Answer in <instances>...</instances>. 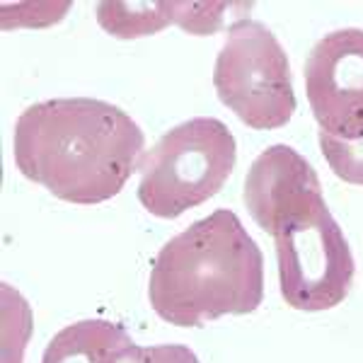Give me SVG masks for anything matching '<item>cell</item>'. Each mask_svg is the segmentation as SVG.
I'll use <instances>...</instances> for the list:
<instances>
[{
    "mask_svg": "<svg viewBox=\"0 0 363 363\" xmlns=\"http://www.w3.org/2000/svg\"><path fill=\"white\" fill-rule=\"evenodd\" d=\"M145 136L124 109L92 97L46 99L15 124L17 169L68 203H102L124 189Z\"/></svg>",
    "mask_w": 363,
    "mask_h": 363,
    "instance_id": "cell-1",
    "label": "cell"
},
{
    "mask_svg": "<svg viewBox=\"0 0 363 363\" xmlns=\"http://www.w3.org/2000/svg\"><path fill=\"white\" fill-rule=\"evenodd\" d=\"M148 298L157 318L177 327L250 315L264 298V255L242 220L218 208L162 245Z\"/></svg>",
    "mask_w": 363,
    "mask_h": 363,
    "instance_id": "cell-2",
    "label": "cell"
},
{
    "mask_svg": "<svg viewBox=\"0 0 363 363\" xmlns=\"http://www.w3.org/2000/svg\"><path fill=\"white\" fill-rule=\"evenodd\" d=\"M267 233L277 242L279 286L286 306L303 313L342 306L356 267L322 186L291 199Z\"/></svg>",
    "mask_w": 363,
    "mask_h": 363,
    "instance_id": "cell-3",
    "label": "cell"
},
{
    "mask_svg": "<svg viewBox=\"0 0 363 363\" xmlns=\"http://www.w3.org/2000/svg\"><path fill=\"white\" fill-rule=\"evenodd\" d=\"M235 162L238 143L223 121H182L140 155L138 201L157 218H179L218 194Z\"/></svg>",
    "mask_w": 363,
    "mask_h": 363,
    "instance_id": "cell-4",
    "label": "cell"
},
{
    "mask_svg": "<svg viewBox=\"0 0 363 363\" xmlns=\"http://www.w3.org/2000/svg\"><path fill=\"white\" fill-rule=\"evenodd\" d=\"M213 87L220 102L255 131H272L291 121L296 92L284 46L264 22L240 17L213 66Z\"/></svg>",
    "mask_w": 363,
    "mask_h": 363,
    "instance_id": "cell-5",
    "label": "cell"
},
{
    "mask_svg": "<svg viewBox=\"0 0 363 363\" xmlns=\"http://www.w3.org/2000/svg\"><path fill=\"white\" fill-rule=\"evenodd\" d=\"M303 75L318 133L339 140L363 136V29L325 34L310 49Z\"/></svg>",
    "mask_w": 363,
    "mask_h": 363,
    "instance_id": "cell-6",
    "label": "cell"
},
{
    "mask_svg": "<svg viewBox=\"0 0 363 363\" xmlns=\"http://www.w3.org/2000/svg\"><path fill=\"white\" fill-rule=\"evenodd\" d=\"M318 186L320 177L306 157L291 145L277 143L262 150L250 165L242 201L252 220L267 233L277 213L291 199Z\"/></svg>",
    "mask_w": 363,
    "mask_h": 363,
    "instance_id": "cell-7",
    "label": "cell"
},
{
    "mask_svg": "<svg viewBox=\"0 0 363 363\" xmlns=\"http://www.w3.org/2000/svg\"><path fill=\"white\" fill-rule=\"evenodd\" d=\"M131 342L133 339L121 325L107 320H80L54 335L42 363H107L116 349Z\"/></svg>",
    "mask_w": 363,
    "mask_h": 363,
    "instance_id": "cell-8",
    "label": "cell"
},
{
    "mask_svg": "<svg viewBox=\"0 0 363 363\" xmlns=\"http://www.w3.org/2000/svg\"><path fill=\"white\" fill-rule=\"evenodd\" d=\"M97 22L119 39H138L177 22V3H99Z\"/></svg>",
    "mask_w": 363,
    "mask_h": 363,
    "instance_id": "cell-9",
    "label": "cell"
},
{
    "mask_svg": "<svg viewBox=\"0 0 363 363\" xmlns=\"http://www.w3.org/2000/svg\"><path fill=\"white\" fill-rule=\"evenodd\" d=\"M320 150L325 155L327 165L339 179L349 184L363 186V136L351 140L330 138L325 133H318Z\"/></svg>",
    "mask_w": 363,
    "mask_h": 363,
    "instance_id": "cell-10",
    "label": "cell"
},
{
    "mask_svg": "<svg viewBox=\"0 0 363 363\" xmlns=\"http://www.w3.org/2000/svg\"><path fill=\"white\" fill-rule=\"evenodd\" d=\"M107 363H199L196 354L184 344H157L138 347L136 342L116 349Z\"/></svg>",
    "mask_w": 363,
    "mask_h": 363,
    "instance_id": "cell-11",
    "label": "cell"
},
{
    "mask_svg": "<svg viewBox=\"0 0 363 363\" xmlns=\"http://www.w3.org/2000/svg\"><path fill=\"white\" fill-rule=\"evenodd\" d=\"M233 5L225 3H177V25L189 34H211L220 27L223 13Z\"/></svg>",
    "mask_w": 363,
    "mask_h": 363,
    "instance_id": "cell-12",
    "label": "cell"
}]
</instances>
